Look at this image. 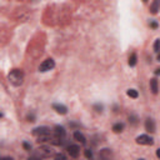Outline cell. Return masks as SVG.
Listing matches in <instances>:
<instances>
[{"label": "cell", "mask_w": 160, "mask_h": 160, "mask_svg": "<svg viewBox=\"0 0 160 160\" xmlns=\"http://www.w3.org/2000/svg\"><path fill=\"white\" fill-rule=\"evenodd\" d=\"M8 80L14 86H20L24 81V72L20 69H12L8 74Z\"/></svg>", "instance_id": "1"}, {"label": "cell", "mask_w": 160, "mask_h": 160, "mask_svg": "<svg viewBox=\"0 0 160 160\" xmlns=\"http://www.w3.org/2000/svg\"><path fill=\"white\" fill-rule=\"evenodd\" d=\"M32 135L38 138V141H46V140H51L50 136V129L46 126H40L32 130Z\"/></svg>", "instance_id": "2"}, {"label": "cell", "mask_w": 160, "mask_h": 160, "mask_svg": "<svg viewBox=\"0 0 160 160\" xmlns=\"http://www.w3.org/2000/svg\"><path fill=\"white\" fill-rule=\"evenodd\" d=\"M65 129L62 128V126H60V125H56L55 128H54V136L51 138V142L54 144V145H61L62 142H64V139H65Z\"/></svg>", "instance_id": "3"}, {"label": "cell", "mask_w": 160, "mask_h": 160, "mask_svg": "<svg viewBox=\"0 0 160 160\" xmlns=\"http://www.w3.org/2000/svg\"><path fill=\"white\" fill-rule=\"evenodd\" d=\"M54 66H55L54 60H52V59H46V60H44V61L40 64V66H39V71L45 72V71H48V70H51Z\"/></svg>", "instance_id": "4"}, {"label": "cell", "mask_w": 160, "mask_h": 160, "mask_svg": "<svg viewBox=\"0 0 160 160\" xmlns=\"http://www.w3.org/2000/svg\"><path fill=\"white\" fill-rule=\"evenodd\" d=\"M52 154V150H51V148H49V146H40L38 150H36V156H39L40 159L41 158H48V156H50Z\"/></svg>", "instance_id": "5"}, {"label": "cell", "mask_w": 160, "mask_h": 160, "mask_svg": "<svg viewBox=\"0 0 160 160\" xmlns=\"http://www.w3.org/2000/svg\"><path fill=\"white\" fill-rule=\"evenodd\" d=\"M136 142L140 145H152L154 144V139L149 135H140L136 138Z\"/></svg>", "instance_id": "6"}, {"label": "cell", "mask_w": 160, "mask_h": 160, "mask_svg": "<svg viewBox=\"0 0 160 160\" xmlns=\"http://www.w3.org/2000/svg\"><path fill=\"white\" fill-rule=\"evenodd\" d=\"M100 160H112V151L110 149H102L99 152Z\"/></svg>", "instance_id": "7"}, {"label": "cell", "mask_w": 160, "mask_h": 160, "mask_svg": "<svg viewBox=\"0 0 160 160\" xmlns=\"http://www.w3.org/2000/svg\"><path fill=\"white\" fill-rule=\"evenodd\" d=\"M68 152L71 158H78L79 152H80V148L78 145H70V146H68Z\"/></svg>", "instance_id": "8"}, {"label": "cell", "mask_w": 160, "mask_h": 160, "mask_svg": "<svg viewBox=\"0 0 160 160\" xmlns=\"http://www.w3.org/2000/svg\"><path fill=\"white\" fill-rule=\"evenodd\" d=\"M52 109L58 112V114H61V115H65L68 112V108L62 104H52Z\"/></svg>", "instance_id": "9"}, {"label": "cell", "mask_w": 160, "mask_h": 160, "mask_svg": "<svg viewBox=\"0 0 160 160\" xmlns=\"http://www.w3.org/2000/svg\"><path fill=\"white\" fill-rule=\"evenodd\" d=\"M145 129H146V131H149V132H154L155 131V121L152 120V119H146L145 120Z\"/></svg>", "instance_id": "10"}, {"label": "cell", "mask_w": 160, "mask_h": 160, "mask_svg": "<svg viewBox=\"0 0 160 160\" xmlns=\"http://www.w3.org/2000/svg\"><path fill=\"white\" fill-rule=\"evenodd\" d=\"M150 89L152 91V94H158V90H159V84H158V80L154 78L150 80Z\"/></svg>", "instance_id": "11"}, {"label": "cell", "mask_w": 160, "mask_h": 160, "mask_svg": "<svg viewBox=\"0 0 160 160\" xmlns=\"http://www.w3.org/2000/svg\"><path fill=\"white\" fill-rule=\"evenodd\" d=\"M74 139H75L76 141H79L80 144H85V142H86L85 136H84L80 131H75V132H74Z\"/></svg>", "instance_id": "12"}, {"label": "cell", "mask_w": 160, "mask_h": 160, "mask_svg": "<svg viewBox=\"0 0 160 160\" xmlns=\"http://www.w3.org/2000/svg\"><path fill=\"white\" fill-rule=\"evenodd\" d=\"M159 5H160V2H159L158 0L152 1L151 5H150V12H151V14H156L158 10H159Z\"/></svg>", "instance_id": "13"}, {"label": "cell", "mask_w": 160, "mask_h": 160, "mask_svg": "<svg viewBox=\"0 0 160 160\" xmlns=\"http://www.w3.org/2000/svg\"><path fill=\"white\" fill-rule=\"evenodd\" d=\"M122 130H124V124L122 122H118V124H115L112 126V131L114 132H121Z\"/></svg>", "instance_id": "14"}, {"label": "cell", "mask_w": 160, "mask_h": 160, "mask_svg": "<svg viewBox=\"0 0 160 160\" xmlns=\"http://www.w3.org/2000/svg\"><path fill=\"white\" fill-rule=\"evenodd\" d=\"M126 94H128V96H130V98H132V99H136V98L139 96V94H138V91H136L135 89H129V90L126 91Z\"/></svg>", "instance_id": "15"}, {"label": "cell", "mask_w": 160, "mask_h": 160, "mask_svg": "<svg viewBox=\"0 0 160 160\" xmlns=\"http://www.w3.org/2000/svg\"><path fill=\"white\" fill-rule=\"evenodd\" d=\"M129 65L130 66H135L136 65V54H131V56L129 58Z\"/></svg>", "instance_id": "16"}, {"label": "cell", "mask_w": 160, "mask_h": 160, "mask_svg": "<svg viewBox=\"0 0 160 160\" xmlns=\"http://www.w3.org/2000/svg\"><path fill=\"white\" fill-rule=\"evenodd\" d=\"M154 51L155 52H160V39H156L154 42Z\"/></svg>", "instance_id": "17"}, {"label": "cell", "mask_w": 160, "mask_h": 160, "mask_svg": "<svg viewBox=\"0 0 160 160\" xmlns=\"http://www.w3.org/2000/svg\"><path fill=\"white\" fill-rule=\"evenodd\" d=\"M54 160H66V156H65V154H62V152H58V154L55 155Z\"/></svg>", "instance_id": "18"}, {"label": "cell", "mask_w": 160, "mask_h": 160, "mask_svg": "<svg viewBox=\"0 0 160 160\" xmlns=\"http://www.w3.org/2000/svg\"><path fill=\"white\" fill-rule=\"evenodd\" d=\"M102 109H104V108H102V105H101V104H95V105H94V110H95L96 112H101V111H102Z\"/></svg>", "instance_id": "19"}, {"label": "cell", "mask_w": 160, "mask_h": 160, "mask_svg": "<svg viewBox=\"0 0 160 160\" xmlns=\"http://www.w3.org/2000/svg\"><path fill=\"white\" fill-rule=\"evenodd\" d=\"M84 154H85V156H86L88 159H92V151H91L90 149H86V150L84 151Z\"/></svg>", "instance_id": "20"}, {"label": "cell", "mask_w": 160, "mask_h": 160, "mask_svg": "<svg viewBox=\"0 0 160 160\" xmlns=\"http://www.w3.org/2000/svg\"><path fill=\"white\" fill-rule=\"evenodd\" d=\"M129 121H130L131 124H134V125H135V124L138 122V118H136L135 115H130V116H129Z\"/></svg>", "instance_id": "21"}, {"label": "cell", "mask_w": 160, "mask_h": 160, "mask_svg": "<svg viewBox=\"0 0 160 160\" xmlns=\"http://www.w3.org/2000/svg\"><path fill=\"white\" fill-rule=\"evenodd\" d=\"M22 146H24L25 150H30V149H31V145H30L29 142H22Z\"/></svg>", "instance_id": "22"}, {"label": "cell", "mask_w": 160, "mask_h": 160, "mask_svg": "<svg viewBox=\"0 0 160 160\" xmlns=\"http://www.w3.org/2000/svg\"><path fill=\"white\" fill-rule=\"evenodd\" d=\"M150 26H151L152 29H156V28H158V22H156V21H150Z\"/></svg>", "instance_id": "23"}, {"label": "cell", "mask_w": 160, "mask_h": 160, "mask_svg": "<svg viewBox=\"0 0 160 160\" xmlns=\"http://www.w3.org/2000/svg\"><path fill=\"white\" fill-rule=\"evenodd\" d=\"M28 120L32 122V121H35V116H34L32 114H31V115H28Z\"/></svg>", "instance_id": "24"}, {"label": "cell", "mask_w": 160, "mask_h": 160, "mask_svg": "<svg viewBox=\"0 0 160 160\" xmlns=\"http://www.w3.org/2000/svg\"><path fill=\"white\" fill-rule=\"evenodd\" d=\"M28 160H40V158H39V156H36V155H32V156H30Z\"/></svg>", "instance_id": "25"}, {"label": "cell", "mask_w": 160, "mask_h": 160, "mask_svg": "<svg viewBox=\"0 0 160 160\" xmlns=\"http://www.w3.org/2000/svg\"><path fill=\"white\" fill-rule=\"evenodd\" d=\"M155 75H160V68L155 70Z\"/></svg>", "instance_id": "26"}, {"label": "cell", "mask_w": 160, "mask_h": 160, "mask_svg": "<svg viewBox=\"0 0 160 160\" xmlns=\"http://www.w3.org/2000/svg\"><path fill=\"white\" fill-rule=\"evenodd\" d=\"M156 156L160 159V149H158V150H156Z\"/></svg>", "instance_id": "27"}, {"label": "cell", "mask_w": 160, "mask_h": 160, "mask_svg": "<svg viewBox=\"0 0 160 160\" xmlns=\"http://www.w3.org/2000/svg\"><path fill=\"white\" fill-rule=\"evenodd\" d=\"M1 160H12V159H11V158H9V156H6V158H2Z\"/></svg>", "instance_id": "28"}, {"label": "cell", "mask_w": 160, "mask_h": 160, "mask_svg": "<svg viewBox=\"0 0 160 160\" xmlns=\"http://www.w3.org/2000/svg\"><path fill=\"white\" fill-rule=\"evenodd\" d=\"M158 60H159V61H160V52H159V54H158Z\"/></svg>", "instance_id": "29"}, {"label": "cell", "mask_w": 160, "mask_h": 160, "mask_svg": "<svg viewBox=\"0 0 160 160\" xmlns=\"http://www.w3.org/2000/svg\"><path fill=\"white\" fill-rule=\"evenodd\" d=\"M139 160H144V159H139Z\"/></svg>", "instance_id": "30"}]
</instances>
